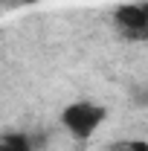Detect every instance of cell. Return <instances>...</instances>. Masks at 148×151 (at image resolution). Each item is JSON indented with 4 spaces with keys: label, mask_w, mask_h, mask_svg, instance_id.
I'll use <instances>...</instances> for the list:
<instances>
[{
    "label": "cell",
    "mask_w": 148,
    "mask_h": 151,
    "mask_svg": "<svg viewBox=\"0 0 148 151\" xmlns=\"http://www.w3.org/2000/svg\"><path fill=\"white\" fill-rule=\"evenodd\" d=\"M125 151H148V142L145 139H131V142H125Z\"/></svg>",
    "instance_id": "4"
},
{
    "label": "cell",
    "mask_w": 148,
    "mask_h": 151,
    "mask_svg": "<svg viewBox=\"0 0 148 151\" xmlns=\"http://www.w3.org/2000/svg\"><path fill=\"white\" fill-rule=\"evenodd\" d=\"M0 151H32V139L26 134H3Z\"/></svg>",
    "instance_id": "3"
},
{
    "label": "cell",
    "mask_w": 148,
    "mask_h": 151,
    "mask_svg": "<svg viewBox=\"0 0 148 151\" xmlns=\"http://www.w3.org/2000/svg\"><path fill=\"white\" fill-rule=\"evenodd\" d=\"M18 3H38V0H18Z\"/></svg>",
    "instance_id": "5"
},
{
    "label": "cell",
    "mask_w": 148,
    "mask_h": 151,
    "mask_svg": "<svg viewBox=\"0 0 148 151\" xmlns=\"http://www.w3.org/2000/svg\"><path fill=\"white\" fill-rule=\"evenodd\" d=\"M61 122H64V128L73 134L75 139H87L105 122V108L93 105V102H73L70 108H64Z\"/></svg>",
    "instance_id": "1"
},
{
    "label": "cell",
    "mask_w": 148,
    "mask_h": 151,
    "mask_svg": "<svg viewBox=\"0 0 148 151\" xmlns=\"http://www.w3.org/2000/svg\"><path fill=\"white\" fill-rule=\"evenodd\" d=\"M113 20L119 26V32L131 41H145L148 38V3H122Z\"/></svg>",
    "instance_id": "2"
}]
</instances>
